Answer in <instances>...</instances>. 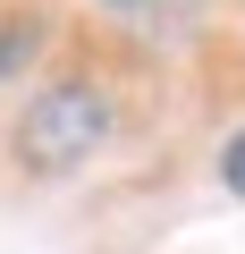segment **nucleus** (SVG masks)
I'll return each instance as SVG.
<instances>
[{
  "instance_id": "1",
  "label": "nucleus",
  "mask_w": 245,
  "mask_h": 254,
  "mask_svg": "<svg viewBox=\"0 0 245 254\" xmlns=\"http://www.w3.org/2000/svg\"><path fill=\"white\" fill-rule=\"evenodd\" d=\"M101 127H110V102L93 85H51L26 102L17 119V161L26 170H76L93 144H101Z\"/></svg>"
},
{
  "instance_id": "2",
  "label": "nucleus",
  "mask_w": 245,
  "mask_h": 254,
  "mask_svg": "<svg viewBox=\"0 0 245 254\" xmlns=\"http://www.w3.org/2000/svg\"><path fill=\"white\" fill-rule=\"evenodd\" d=\"M26 51H34V26H26V17H0V76H9Z\"/></svg>"
},
{
  "instance_id": "3",
  "label": "nucleus",
  "mask_w": 245,
  "mask_h": 254,
  "mask_svg": "<svg viewBox=\"0 0 245 254\" xmlns=\"http://www.w3.org/2000/svg\"><path fill=\"white\" fill-rule=\"evenodd\" d=\"M220 178H228V195H245V136H228V153H220Z\"/></svg>"
}]
</instances>
